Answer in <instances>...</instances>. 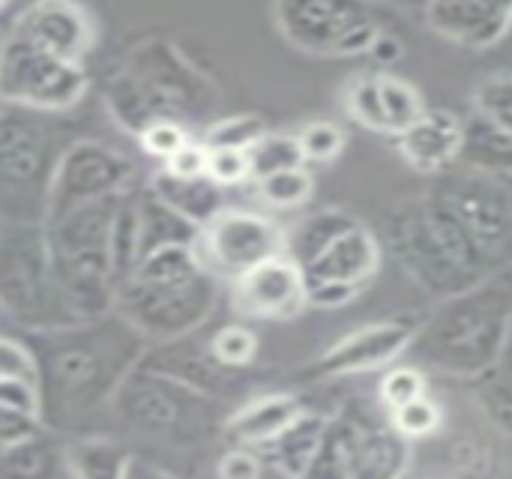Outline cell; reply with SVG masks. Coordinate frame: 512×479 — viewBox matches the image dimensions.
<instances>
[{"label":"cell","instance_id":"3","mask_svg":"<svg viewBox=\"0 0 512 479\" xmlns=\"http://www.w3.org/2000/svg\"><path fill=\"white\" fill-rule=\"evenodd\" d=\"M216 303L219 282L183 246L144 255L114 291V312L147 345L198 333Z\"/></svg>","mask_w":512,"mask_h":479},{"label":"cell","instance_id":"1","mask_svg":"<svg viewBox=\"0 0 512 479\" xmlns=\"http://www.w3.org/2000/svg\"><path fill=\"white\" fill-rule=\"evenodd\" d=\"M21 342L33 357L39 426L60 438L99 435L96 423L147 351V342L114 309L60 330L24 333Z\"/></svg>","mask_w":512,"mask_h":479},{"label":"cell","instance_id":"24","mask_svg":"<svg viewBox=\"0 0 512 479\" xmlns=\"http://www.w3.org/2000/svg\"><path fill=\"white\" fill-rule=\"evenodd\" d=\"M303 411H306V405L294 393H267V396L252 399L249 405L237 408L225 420V435L234 447L261 450L282 429H288Z\"/></svg>","mask_w":512,"mask_h":479},{"label":"cell","instance_id":"2","mask_svg":"<svg viewBox=\"0 0 512 479\" xmlns=\"http://www.w3.org/2000/svg\"><path fill=\"white\" fill-rule=\"evenodd\" d=\"M512 327V288L507 270L444 297L438 309L417 324L405 357L417 369H432L447 378L474 381L507 360Z\"/></svg>","mask_w":512,"mask_h":479},{"label":"cell","instance_id":"27","mask_svg":"<svg viewBox=\"0 0 512 479\" xmlns=\"http://www.w3.org/2000/svg\"><path fill=\"white\" fill-rule=\"evenodd\" d=\"M63 444L66 438L48 429H36L33 435L3 447L0 479H69Z\"/></svg>","mask_w":512,"mask_h":479},{"label":"cell","instance_id":"20","mask_svg":"<svg viewBox=\"0 0 512 479\" xmlns=\"http://www.w3.org/2000/svg\"><path fill=\"white\" fill-rule=\"evenodd\" d=\"M348 479H408L414 447L387 423L339 417Z\"/></svg>","mask_w":512,"mask_h":479},{"label":"cell","instance_id":"48","mask_svg":"<svg viewBox=\"0 0 512 479\" xmlns=\"http://www.w3.org/2000/svg\"><path fill=\"white\" fill-rule=\"evenodd\" d=\"M36 429H42V426L33 417H24V414H18V411H12L9 405L0 402V450L21 441V438H27V435H33Z\"/></svg>","mask_w":512,"mask_h":479},{"label":"cell","instance_id":"5","mask_svg":"<svg viewBox=\"0 0 512 479\" xmlns=\"http://www.w3.org/2000/svg\"><path fill=\"white\" fill-rule=\"evenodd\" d=\"M387 243L402 270L438 300L504 273L492 267L468 231L429 195L405 201L387 216Z\"/></svg>","mask_w":512,"mask_h":479},{"label":"cell","instance_id":"15","mask_svg":"<svg viewBox=\"0 0 512 479\" xmlns=\"http://www.w3.org/2000/svg\"><path fill=\"white\" fill-rule=\"evenodd\" d=\"M135 168L138 165L126 153L102 141H93V138L69 141L54 171L48 219L87 207V204L126 195L135 183Z\"/></svg>","mask_w":512,"mask_h":479},{"label":"cell","instance_id":"19","mask_svg":"<svg viewBox=\"0 0 512 479\" xmlns=\"http://www.w3.org/2000/svg\"><path fill=\"white\" fill-rule=\"evenodd\" d=\"M18 33L33 39L36 45L48 48L66 63L84 66L87 54L93 51L96 42V21L84 6L75 3H60V0H45L27 6L15 24Z\"/></svg>","mask_w":512,"mask_h":479},{"label":"cell","instance_id":"33","mask_svg":"<svg viewBox=\"0 0 512 479\" xmlns=\"http://www.w3.org/2000/svg\"><path fill=\"white\" fill-rule=\"evenodd\" d=\"M204 339H207V351H210L213 363L219 369H225L228 375H240L261 354L258 333L246 324H222Z\"/></svg>","mask_w":512,"mask_h":479},{"label":"cell","instance_id":"42","mask_svg":"<svg viewBox=\"0 0 512 479\" xmlns=\"http://www.w3.org/2000/svg\"><path fill=\"white\" fill-rule=\"evenodd\" d=\"M297 479H348V462H345V441L339 417H327L324 438L315 450V456L306 462Z\"/></svg>","mask_w":512,"mask_h":479},{"label":"cell","instance_id":"12","mask_svg":"<svg viewBox=\"0 0 512 479\" xmlns=\"http://www.w3.org/2000/svg\"><path fill=\"white\" fill-rule=\"evenodd\" d=\"M282 39L312 57H360L381 36V21L360 3L282 0L273 6Z\"/></svg>","mask_w":512,"mask_h":479},{"label":"cell","instance_id":"41","mask_svg":"<svg viewBox=\"0 0 512 479\" xmlns=\"http://www.w3.org/2000/svg\"><path fill=\"white\" fill-rule=\"evenodd\" d=\"M474 114L512 132V78L507 69L486 75L474 90Z\"/></svg>","mask_w":512,"mask_h":479},{"label":"cell","instance_id":"35","mask_svg":"<svg viewBox=\"0 0 512 479\" xmlns=\"http://www.w3.org/2000/svg\"><path fill=\"white\" fill-rule=\"evenodd\" d=\"M387 426L414 447L420 441H432V438L441 435V429H444V408L429 393V396H423V399H417V402H411L405 408L390 411L387 414Z\"/></svg>","mask_w":512,"mask_h":479},{"label":"cell","instance_id":"10","mask_svg":"<svg viewBox=\"0 0 512 479\" xmlns=\"http://www.w3.org/2000/svg\"><path fill=\"white\" fill-rule=\"evenodd\" d=\"M84 66L66 63L15 27L0 45V105L63 114L87 96Z\"/></svg>","mask_w":512,"mask_h":479},{"label":"cell","instance_id":"43","mask_svg":"<svg viewBox=\"0 0 512 479\" xmlns=\"http://www.w3.org/2000/svg\"><path fill=\"white\" fill-rule=\"evenodd\" d=\"M135 141L141 144V150L159 162H168L186 141H189V132L186 126L180 123H171V120H159V123H150L147 129H141L135 135Z\"/></svg>","mask_w":512,"mask_h":479},{"label":"cell","instance_id":"9","mask_svg":"<svg viewBox=\"0 0 512 479\" xmlns=\"http://www.w3.org/2000/svg\"><path fill=\"white\" fill-rule=\"evenodd\" d=\"M111 414L141 438L192 444L213 429L216 399L201 396L192 387L138 363L120 384Z\"/></svg>","mask_w":512,"mask_h":479},{"label":"cell","instance_id":"7","mask_svg":"<svg viewBox=\"0 0 512 479\" xmlns=\"http://www.w3.org/2000/svg\"><path fill=\"white\" fill-rule=\"evenodd\" d=\"M117 201L120 195L69 210L42 225L54 282L78 321L102 318L114 309L108 234Z\"/></svg>","mask_w":512,"mask_h":479},{"label":"cell","instance_id":"25","mask_svg":"<svg viewBox=\"0 0 512 479\" xmlns=\"http://www.w3.org/2000/svg\"><path fill=\"white\" fill-rule=\"evenodd\" d=\"M147 192L162 201L168 210L192 222L195 228L207 225L219 210H225V189L210 183L207 177H174L168 171H153Z\"/></svg>","mask_w":512,"mask_h":479},{"label":"cell","instance_id":"8","mask_svg":"<svg viewBox=\"0 0 512 479\" xmlns=\"http://www.w3.org/2000/svg\"><path fill=\"white\" fill-rule=\"evenodd\" d=\"M0 315L24 333L78 324L54 282L42 225H0Z\"/></svg>","mask_w":512,"mask_h":479},{"label":"cell","instance_id":"16","mask_svg":"<svg viewBox=\"0 0 512 479\" xmlns=\"http://www.w3.org/2000/svg\"><path fill=\"white\" fill-rule=\"evenodd\" d=\"M414 318H387L375 321L366 327L351 330L339 342H333L309 369V378H348V375H366L378 369L396 366L405 354L408 345L417 333Z\"/></svg>","mask_w":512,"mask_h":479},{"label":"cell","instance_id":"39","mask_svg":"<svg viewBox=\"0 0 512 479\" xmlns=\"http://www.w3.org/2000/svg\"><path fill=\"white\" fill-rule=\"evenodd\" d=\"M429 378L423 369H417L414 363H396L387 369V375L381 378L378 384V399H381V408L390 414L396 408H405L423 396H429Z\"/></svg>","mask_w":512,"mask_h":479},{"label":"cell","instance_id":"32","mask_svg":"<svg viewBox=\"0 0 512 479\" xmlns=\"http://www.w3.org/2000/svg\"><path fill=\"white\" fill-rule=\"evenodd\" d=\"M135 189L120 195L114 216H111V234H108V261H111V279L114 291L138 264V219H135Z\"/></svg>","mask_w":512,"mask_h":479},{"label":"cell","instance_id":"14","mask_svg":"<svg viewBox=\"0 0 512 479\" xmlns=\"http://www.w3.org/2000/svg\"><path fill=\"white\" fill-rule=\"evenodd\" d=\"M381 264L384 246L378 234L360 219L303 267L309 309L333 312L354 303L378 279Z\"/></svg>","mask_w":512,"mask_h":479},{"label":"cell","instance_id":"38","mask_svg":"<svg viewBox=\"0 0 512 479\" xmlns=\"http://www.w3.org/2000/svg\"><path fill=\"white\" fill-rule=\"evenodd\" d=\"M474 399L483 408L489 426L507 438L510 435V375H507V360L474 378Z\"/></svg>","mask_w":512,"mask_h":479},{"label":"cell","instance_id":"44","mask_svg":"<svg viewBox=\"0 0 512 479\" xmlns=\"http://www.w3.org/2000/svg\"><path fill=\"white\" fill-rule=\"evenodd\" d=\"M204 177L219 189H234L249 180V162L240 150H207Z\"/></svg>","mask_w":512,"mask_h":479},{"label":"cell","instance_id":"49","mask_svg":"<svg viewBox=\"0 0 512 479\" xmlns=\"http://www.w3.org/2000/svg\"><path fill=\"white\" fill-rule=\"evenodd\" d=\"M402 54H405L402 39H399V36H393V33H387V30H381V36H378V39H375V45L369 48V57H375L381 66H393V63H399V60H402Z\"/></svg>","mask_w":512,"mask_h":479},{"label":"cell","instance_id":"29","mask_svg":"<svg viewBox=\"0 0 512 479\" xmlns=\"http://www.w3.org/2000/svg\"><path fill=\"white\" fill-rule=\"evenodd\" d=\"M69 479H126L132 471V453L117 438L81 435L63 444Z\"/></svg>","mask_w":512,"mask_h":479},{"label":"cell","instance_id":"4","mask_svg":"<svg viewBox=\"0 0 512 479\" xmlns=\"http://www.w3.org/2000/svg\"><path fill=\"white\" fill-rule=\"evenodd\" d=\"M105 105L129 135H138L159 120L186 126L195 117L210 114L216 87L171 42L150 39L135 45L108 78Z\"/></svg>","mask_w":512,"mask_h":479},{"label":"cell","instance_id":"6","mask_svg":"<svg viewBox=\"0 0 512 479\" xmlns=\"http://www.w3.org/2000/svg\"><path fill=\"white\" fill-rule=\"evenodd\" d=\"M57 117L0 108V225H45L54 171L72 141Z\"/></svg>","mask_w":512,"mask_h":479},{"label":"cell","instance_id":"26","mask_svg":"<svg viewBox=\"0 0 512 479\" xmlns=\"http://www.w3.org/2000/svg\"><path fill=\"white\" fill-rule=\"evenodd\" d=\"M456 168L510 180L512 171V132L489 123L480 114L462 120V147Z\"/></svg>","mask_w":512,"mask_h":479},{"label":"cell","instance_id":"23","mask_svg":"<svg viewBox=\"0 0 512 479\" xmlns=\"http://www.w3.org/2000/svg\"><path fill=\"white\" fill-rule=\"evenodd\" d=\"M462 117L444 108H426L423 117L396 138V150L417 174L441 177L459 162Z\"/></svg>","mask_w":512,"mask_h":479},{"label":"cell","instance_id":"17","mask_svg":"<svg viewBox=\"0 0 512 479\" xmlns=\"http://www.w3.org/2000/svg\"><path fill=\"white\" fill-rule=\"evenodd\" d=\"M228 285H231L228 288L231 309L246 321L282 324L300 318L309 309L303 270L285 255L252 267L249 273L237 276Z\"/></svg>","mask_w":512,"mask_h":479},{"label":"cell","instance_id":"37","mask_svg":"<svg viewBox=\"0 0 512 479\" xmlns=\"http://www.w3.org/2000/svg\"><path fill=\"white\" fill-rule=\"evenodd\" d=\"M267 120L261 114H231L213 120L198 138L207 150H240L246 153L261 135H267Z\"/></svg>","mask_w":512,"mask_h":479},{"label":"cell","instance_id":"30","mask_svg":"<svg viewBox=\"0 0 512 479\" xmlns=\"http://www.w3.org/2000/svg\"><path fill=\"white\" fill-rule=\"evenodd\" d=\"M135 219H138V261L159 249H174V246L192 249L195 234H198L192 222L168 210L150 192L135 195Z\"/></svg>","mask_w":512,"mask_h":479},{"label":"cell","instance_id":"46","mask_svg":"<svg viewBox=\"0 0 512 479\" xmlns=\"http://www.w3.org/2000/svg\"><path fill=\"white\" fill-rule=\"evenodd\" d=\"M264 462L249 447H231L216 462V479H261Z\"/></svg>","mask_w":512,"mask_h":479},{"label":"cell","instance_id":"45","mask_svg":"<svg viewBox=\"0 0 512 479\" xmlns=\"http://www.w3.org/2000/svg\"><path fill=\"white\" fill-rule=\"evenodd\" d=\"M0 381H33V357L15 336L0 333Z\"/></svg>","mask_w":512,"mask_h":479},{"label":"cell","instance_id":"28","mask_svg":"<svg viewBox=\"0 0 512 479\" xmlns=\"http://www.w3.org/2000/svg\"><path fill=\"white\" fill-rule=\"evenodd\" d=\"M324 429H327V417L306 408L288 429H282L270 444H264L255 453L261 456L264 468H273L279 477L297 479L306 468V462L315 456L324 438Z\"/></svg>","mask_w":512,"mask_h":479},{"label":"cell","instance_id":"36","mask_svg":"<svg viewBox=\"0 0 512 479\" xmlns=\"http://www.w3.org/2000/svg\"><path fill=\"white\" fill-rule=\"evenodd\" d=\"M255 189L270 210H300L315 192V174L306 165H300L258 180Z\"/></svg>","mask_w":512,"mask_h":479},{"label":"cell","instance_id":"31","mask_svg":"<svg viewBox=\"0 0 512 479\" xmlns=\"http://www.w3.org/2000/svg\"><path fill=\"white\" fill-rule=\"evenodd\" d=\"M360 219L348 210H336V207H327V210H318V213H309L303 216L291 231H285V258L294 261L300 270L318 258L339 234H345L348 228H354Z\"/></svg>","mask_w":512,"mask_h":479},{"label":"cell","instance_id":"18","mask_svg":"<svg viewBox=\"0 0 512 479\" xmlns=\"http://www.w3.org/2000/svg\"><path fill=\"white\" fill-rule=\"evenodd\" d=\"M345 111L363 129L399 138L423 117L426 105L411 81L393 72H363L345 87Z\"/></svg>","mask_w":512,"mask_h":479},{"label":"cell","instance_id":"50","mask_svg":"<svg viewBox=\"0 0 512 479\" xmlns=\"http://www.w3.org/2000/svg\"><path fill=\"white\" fill-rule=\"evenodd\" d=\"M0 318H3V315H0Z\"/></svg>","mask_w":512,"mask_h":479},{"label":"cell","instance_id":"47","mask_svg":"<svg viewBox=\"0 0 512 479\" xmlns=\"http://www.w3.org/2000/svg\"><path fill=\"white\" fill-rule=\"evenodd\" d=\"M204 165H207V147L189 138L168 162H162V171L174 177H204Z\"/></svg>","mask_w":512,"mask_h":479},{"label":"cell","instance_id":"11","mask_svg":"<svg viewBox=\"0 0 512 479\" xmlns=\"http://www.w3.org/2000/svg\"><path fill=\"white\" fill-rule=\"evenodd\" d=\"M429 198L438 201L468 231L492 267L507 270L512 240L510 180L450 168L432 183Z\"/></svg>","mask_w":512,"mask_h":479},{"label":"cell","instance_id":"51","mask_svg":"<svg viewBox=\"0 0 512 479\" xmlns=\"http://www.w3.org/2000/svg\"><path fill=\"white\" fill-rule=\"evenodd\" d=\"M0 108H3V105H0Z\"/></svg>","mask_w":512,"mask_h":479},{"label":"cell","instance_id":"34","mask_svg":"<svg viewBox=\"0 0 512 479\" xmlns=\"http://www.w3.org/2000/svg\"><path fill=\"white\" fill-rule=\"evenodd\" d=\"M246 162H249V180L258 183L270 174L288 171V168H300L303 156L297 147V135L288 132H267L261 135L249 150H246Z\"/></svg>","mask_w":512,"mask_h":479},{"label":"cell","instance_id":"13","mask_svg":"<svg viewBox=\"0 0 512 479\" xmlns=\"http://www.w3.org/2000/svg\"><path fill=\"white\" fill-rule=\"evenodd\" d=\"M285 252V231L264 213L225 207L198 228L192 255L216 279L234 282L252 267Z\"/></svg>","mask_w":512,"mask_h":479},{"label":"cell","instance_id":"21","mask_svg":"<svg viewBox=\"0 0 512 479\" xmlns=\"http://www.w3.org/2000/svg\"><path fill=\"white\" fill-rule=\"evenodd\" d=\"M423 18L441 39L468 51H486L510 33L512 6L483 0H435L423 9Z\"/></svg>","mask_w":512,"mask_h":479},{"label":"cell","instance_id":"40","mask_svg":"<svg viewBox=\"0 0 512 479\" xmlns=\"http://www.w3.org/2000/svg\"><path fill=\"white\" fill-rule=\"evenodd\" d=\"M345 144H348V135L333 120H312L297 132L303 165H330L342 156Z\"/></svg>","mask_w":512,"mask_h":479},{"label":"cell","instance_id":"22","mask_svg":"<svg viewBox=\"0 0 512 479\" xmlns=\"http://www.w3.org/2000/svg\"><path fill=\"white\" fill-rule=\"evenodd\" d=\"M141 366H147L165 378H174L210 399H216L219 393H225L228 384L237 381V375H228L225 369H219L213 363V357L207 351V339H201V330L171 339V342L147 345Z\"/></svg>","mask_w":512,"mask_h":479}]
</instances>
